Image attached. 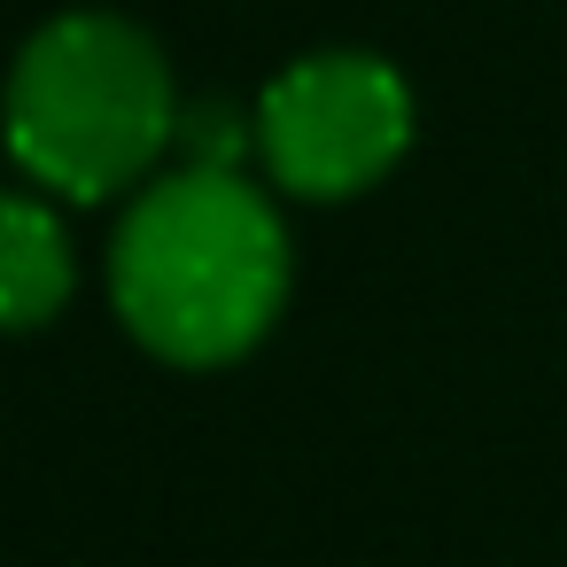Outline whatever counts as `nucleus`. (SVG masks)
Here are the masks:
<instances>
[{
	"mask_svg": "<svg viewBox=\"0 0 567 567\" xmlns=\"http://www.w3.org/2000/svg\"><path fill=\"white\" fill-rule=\"evenodd\" d=\"M257 164L296 203H350L381 187L412 148V86L358 48H327L288 63L257 110Z\"/></svg>",
	"mask_w": 567,
	"mask_h": 567,
	"instance_id": "obj_3",
	"label": "nucleus"
},
{
	"mask_svg": "<svg viewBox=\"0 0 567 567\" xmlns=\"http://www.w3.org/2000/svg\"><path fill=\"white\" fill-rule=\"evenodd\" d=\"M296 280L272 195L241 172H156L110 234V303L125 334L164 365L249 358Z\"/></svg>",
	"mask_w": 567,
	"mask_h": 567,
	"instance_id": "obj_1",
	"label": "nucleus"
},
{
	"mask_svg": "<svg viewBox=\"0 0 567 567\" xmlns=\"http://www.w3.org/2000/svg\"><path fill=\"white\" fill-rule=\"evenodd\" d=\"M79 288V257L63 218L40 195H0V334L48 327Z\"/></svg>",
	"mask_w": 567,
	"mask_h": 567,
	"instance_id": "obj_4",
	"label": "nucleus"
},
{
	"mask_svg": "<svg viewBox=\"0 0 567 567\" xmlns=\"http://www.w3.org/2000/svg\"><path fill=\"white\" fill-rule=\"evenodd\" d=\"M179 79L164 48L117 9H71L40 24L0 94V141L17 172L63 203L141 195L179 148Z\"/></svg>",
	"mask_w": 567,
	"mask_h": 567,
	"instance_id": "obj_2",
	"label": "nucleus"
}]
</instances>
